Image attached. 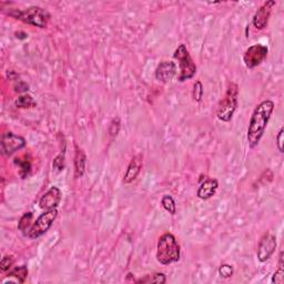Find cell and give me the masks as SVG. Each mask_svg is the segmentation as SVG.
I'll use <instances>...</instances> for the list:
<instances>
[{
  "label": "cell",
  "mask_w": 284,
  "mask_h": 284,
  "mask_svg": "<svg viewBox=\"0 0 284 284\" xmlns=\"http://www.w3.org/2000/svg\"><path fill=\"white\" fill-rule=\"evenodd\" d=\"M75 149V154H74V178L79 179L85 174L86 170V163H87V156L85 153V151L78 147V144H74Z\"/></svg>",
  "instance_id": "obj_15"
},
{
  "label": "cell",
  "mask_w": 284,
  "mask_h": 284,
  "mask_svg": "<svg viewBox=\"0 0 284 284\" xmlns=\"http://www.w3.org/2000/svg\"><path fill=\"white\" fill-rule=\"evenodd\" d=\"M283 134H284V129L281 128L280 131H279V134H277V136H276V146H277V149H279L281 153L284 152V151H283Z\"/></svg>",
  "instance_id": "obj_29"
},
{
  "label": "cell",
  "mask_w": 284,
  "mask_h": 284,
  "mask_svg": "<svg viewBox=\"0 0 284 284\" xmlns=\"http://www.w3.org/2000/svg\"><path fill=\"white\" fill-rule=\"evenodd\" d=\"M273 110L274 102L272 100H264L255 107L248 127V142L250 148H255L261 141Z\"/></svg>",
  "instance_id": "obj_1"
},
{
  "label": "cell",
  "mask_w": 284,
  "mask_h": 284,
  "mask_svg": "<svg viewBox=\"0 0 284 284\" xmlns=\"http://www.w3.org/2000/svg\"><path fill=\"white\" fill-rule=\"evenodd\" d=\"M203 93H204L203 85H202L201 81H197L193 86V100L195 102H200L202 98H203Z\"/></svg>",
  "instance_id": "obj_25"
},
{
  "label": "cell",
  "mask_w": 284,
  "mask_h": 284,
  "mask_svg": "<svg viewBox=\"0 0 284 284\" xmlns=\"http://www.w3.org/2000/svg\"><path fill=\"white\" fill-rule=\"evenodd\" d=\"M120 129H121V121H120V118L119 117L113 118L111 120V122L109 124V128H108V132H109L110 138L115 139L120 132Z\"/></svg>",
  "instance_id": "obj_22"
},
{
  "label": "cell",
  "mask_w": 284,
  "mask_h": 284,
  "mask_svg": "<svg viewBox=\"0 0 284 284\" xmlns=\"http://www.w3.org/2000/svg\"><path fill=\"white\" fill-rule=\"evenodd\" d=\"M62 197V192L58 187H51L49 190L42 195L39 200V206L42 210L57 209L59 205Z\"/></svg>",
  "instance_id": "obj_11"
},
{
  "label": "cell",
  "mask_w": 284,
  "mask_h": 284,
  "mask_svg": "<svg viewBox=\"0 0 284 284\" xmlns=\"http://www.w3.org/2000/svg\"><path fill=\"white\" fill-rule=\"evenodd\" d=\"M181 251L180 245L176 242L172 233H165L158 241L157 245V260L162 266H169L180 260Z\"/></svg>",
  "instance_id": "obj_2"
},
{
  "label": "cell",
  "mask_w": 284,
  "mask_h": 284,
  "mask_svg": "<svg viewBox=\"0 0 284 284\" xmlns=\"http://www.w3.org/2000/svg\"><path fill=\"white\" fill-rule=\"evenodd\" d=\"M26 139L21 136L15 135L14 132L8 131L5 132L2 136V140H0V150L2 153L6 157H10L17 151L23 149L26 147Z\"/></svg>",
  "instance_id": "obj_7"
},
{
  "label": "cell",
  "mask_w": 284,
  "mask_h": 284,
  "mask_svg": "<svg viewBox=\"0 0 284 284\" xmlns=\"http://www.w3.org/2000/svg\"><path fill=\"white\" fill-rule=\"evenodd\" d=\"M219 274L221 277H223V279H230V277L235 273V269L231 266V264H221L219 267Z\"/></svg>",
  "instance_id": "obj_23"
},
{
  "label": "cell",
  "mask_w": 284,
  "mask_h": 284,
  "mask_svg": "<svg viewBox=\"0 0 284 284\" xmlns=\"http://www.w3.org/2000/svg\"><path fill=\"white\" fill-rule=\"evenodd\" d=\"M167 282L166 275L163 273L148 274L136 281V283H154V284H165Z\"/></svg>",
  "instance_id": "obj_19"
},
{
  "label": "cell",
  "mask_w": 284,
  "mask_h": 284,
  "mask_svg": "<svg viewBox=\"0 0 284 284\" xmlns=\"http://www.w3.org/2000/svg\"><path fill=\"white\" fill-rule=\"evenodd\" d=\"M161 205L163 206V209L168 211L170 214H171V216H174L176 212V204H175L174 199L171 197V195H169V194L163 195L161 199Z\"/></svg>",
  "instance_id": "obj_21"
},
{
  "label": "cell",
  "mask_w": 284,
  "mask_h": 284,
  "mask_svg": "<svg viewBox=\"0 0 284 284\" xmlns=\"http://www.w3.org/2000/svg\"><path fill=\"white\" fill-rule=\"evenodd\" d=\"M53 168L58 172H61L62 170L65 169V151H61V152L55 158L53 162Z\"/></svg>",
  "instance_id": "obj_24"
},
{
  "label": "cell",
  "mask_w": 284,
  "mask_h": 284,
  "mask_svg": "<svg viewBox=\"0 0 284 284\" xmlns=\"http://www.w3.org/2000/svg\"><path fill=\"white\" fill-rule=\"evenodd\" d=\"M14 88H15V91L19 92V93L27 92L29 90V86L27 84H24L23 81H20V80H18V83L15 85Z\"/></svg>",
  "instance_id": "obj_28"
},
{
  "label": "cell",
  "mask_w": 284,
  "mask_h": 284,
  "mask_svg": "<svg viewBox=\"0 0 284 284\" xmlns=\"http://www.w3.org/2000/svg\"><path fill=\"white\" fill-rule=\"evenodd\" d=\"M156 78L160 83L168 84L176 74V66L172 61H162L156 69Z\"/></svg>",
  "instance_id": "obj_12"
},
{
  "label": "cell",
  "mask_w": 284,
  "mask_h": 284,
  "mask_svg": "<svg viewBox=\"0 0 284 284\" xmlns=\"http://www.w3.org/2000/svg\"><path fill=\"white\" fill-rule=\"evenodd\" d=\"M33 220H34V214L33 212H27L19 220L18 223V230L21 231L23 236H28V232L30 231L31 226H33Z\"/></svg>",
  "instance_id": "obj_16"
},
{
  "label": "cell",
  "mask_w": 284,
  "mask_h": 284,
  "mask_svg": "<svg viewBox=\"0 0 284 284\" xmlns=\"http://www.w3.org/2000/svg\"><path fill=\"white\" fill-rule=\"evenodd\" d=\"M57 217H58V211H57V209L47 210L46 212H43L41 216L36 220V222L33 224V226H31L27 237L29 239H37L45 235V233L51 228V225L54 224Z\"/></svg>",
  "instance_id": "obj_6"
},
{
  "label": "cell",
  "mask_w": 284,
  "mask_h": 284,
  "mask_svg": "<svg viewBox=\"0 0 284 284\" xmlns=\"http://www.w3.org/2000/svg\"><path fill=\"white\" fill-rule=\"evenodd\" d=\"M276 5L273 0H270V2L264 3L260 8H259L252 19V23L257 30H263L268 26L271 14H272V9L274 6Z\"/></svg>",
  "instance_id": "obj_10"
},
{
  "label": "cell",
  "mask_w": 284,
  "mask_h": 284,
  "mask_svg": "<svg viewBox=\"0 0 284 284\" xmlns=\"http://www.w3.org/2000/svg\"><path fill=\"white\" fill-rule=\"evenodd\" d=\"M7 276L10 277V279H15V281L18 283H24L28 276V269L26 266L14 268L8 271Z\"/></svg>",
  "instance_id": "obj_17"
},
{
  "label": "cell",
  "mask_w": 284,
  "mask_h": 284,
  "mask_svg": "<svg viewBox=\"0 0 284 284\" xmlns=\"http://www.w3.org/2000/svg\"><path fill=\"white\" fill-rule=\"evenodd\" d=\"M16 107L20 109L35 108V107H37V102L30 94H22V96L18 97V99L16 100Z\"/></svg>",
  "instance_id": "obj_18"
},
{
  "label": "cell",
  "mask_w": 284,
  "mask_h": 284,
  "mask_svg": "<svg viewBox=\"0 0 284 284\" xmlns=\"http://www.w3.org/2000/svg\"><path fill=\"white\" fill-rule=\"evenodd\" d=\"M8 15L38 28H46L50 20L49 12L39 6H31L26 9H11L8 11Z\"/></svg>",
  "instance_id": "obj_3"
},
{
  "label": "cell",
  "mask_w": 284,
  "mask_h": 284,
  "mask_svg": "<svg viewBox=\"0 0 284 284\" xmlns=\"http://www.w3.org/2000/svg\"><path fill=\"white\" fill-rule=\"evenodd\" d=\"M268 53V47L261 45V43H256V45L249 47L243 55V62L245 67L249 69H253L260 66L267 59Z\"/></svg>",
  "instance_id": "obj_8"
},
{
  "label": "cell",
  "mask_w": 284,
  "mask_h": 284,
  "mask_svg": "<svg viewBox=\"0 0 284 284\" xmlns=\"http://www.w3.org/2000/svg\"><path fill=\"white\" fill-rule=\"evenodd\" d=\"M283 282H284V270H283V266H279V268H277V270L275 271V273L273 274L272 283L282 284Z\"/></svg>",
  "instance_id": "obj_27"
},
{
  "label": "cell",
  "mask_w": 284,
  "mask_h": 284,
  "mask_svg": "<svg viewBox=\"0 0 284 284\" xmlns=\"http://www.w3.org/2000/svg\"><path fill=\"white\" fill-rule=\"evenodd\" d=\"M15 165L20 168V170H19V174H20L21 178L26 179L31 171L30 161L28 159H20V158H19V159L15 160Z\"/></svg>",
  "instance_id": "obj_20"
},
{
  "label": "cell",
  "mask_w": 284,
  "mask_h": 284,
  "mask_svg": "<svg viewBox=\"0 0 284 284\" xmlns=\"http://www.w3.org/2000/svg\"><path fill=\"white\" fill-rule=\"evenodd\" d=\"M239 106V87L235 83H230L224 98L219 101L216 109L217 118L223 122H230Z\"/></svg>",
  "instance_id": "obj_4"
},
{
  "label": "cell",
  "mask_w": 284,
  "mask_h": 284,
  "mask_svg": "<svg viewBox=\"0 0 284 284\" xmlns=\"http://www.w3.org/2000/svg\"><path fill=\"white\" fill-rule=\"evenodd\" d=\"M276 249V238L271 235L270 232L266 233L260 240L257 245L256 256L260 262H267L269 259L273 255Z\"/></svg>",
  "instance_id": "obj_9"
},
{
  "label": "cell",
  "mask_w": 284,
  "mask_h": 284,
  "mask_svg": "<svg viewBox=\"0 0 284 284\" xmlns=\"http://www.w3.org/2000/svg\"><path fill=\"white\" fill-rule=\"evenodd\" d=\"M142 162L143 161H142L141 154H137L132 158L127 168V171H125L123 175V184L129 185L138 178V175L142 169Z\"/></svg>",
  "instance_id": "obj_13"
},
{
  "label": "cell",
  "mask_w": 284,
  "mask_h": 284,
  "mask_svg": "<svg viewBox=\"0 0 284 284\" xmlns=\"http://www.w3.org/2000/svg\"><path fill=\"white\" fill-rule=\"evenodd\" d=\"M15 262V259L12 255H5L3 257L2 262H0V270L2 272H7L9 269L12 267V264Z\"/></svg>",
  "instance_id": "obj_26"
},
{
  "label": "cell",
  "mask_w": 284,
  "mask_h": 284,
  "mask_svg": "<svg viewBox=\"0 0 284 284\" xmlns=\"http://www.w3.org/2000/svg\"><path fill=\"white\" fill-rule=\"evenodd\" d=\"M218 188H219V182L217 179H206L198 189L197 191L198 198L201 200H209L214 194H216Z\"/></svg>",
  "instance_id": "obj_14"
},
{
  "label": "cell",
  "mask_w": 284,
  "mask_h": 284,
  "mask_svg": "<svg viewBox=\"0 0 284 284\" xmlns=\"http://www.w3.org/2000/svg\"><path fill=\"white\" fill-rule=\"evenodd\" d=\"M173 58L179 61L180 66V73L178 75V81L184 83V81L192 79L195 73H197V66L193 62L189 50L187 49L186 45H181L175 49L173 54Z\"/></svg>",
  "instance_id": "obj_5"
}]
</instances>
